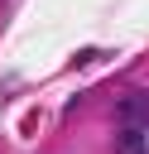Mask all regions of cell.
I'll list each match as a JSON object with an SVG mask.
<instances>
[{"label":"cell","mask_w":149,"mask_h":154,"mask_svg":"<svg viewBox=\"0 0 149 154\" xmlns=\"http://www.w3.org/2000/svg\"><path fill=\"white\" fill-rule=\"evenodd\" d=\"M115 154H149L144 130H125V125H120V135H115Z\"/></svg>","instance_id":"obj_2"},{"label":"cell","mask_w":149,"mask_h":154,"mask_svg":"<svg viewBox=\"0 0 149 154\" xmlns=\"http://www.w3.org/2000/svg\"><path fill=\"white\" fill-rule=\"evenodd\" d=\"M115 120H120L125 130H144V125H149V91H125V96L115 101Z\"/></svg>","instance_id":"obj_1"}]
</instances>
